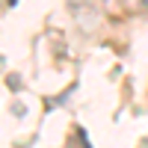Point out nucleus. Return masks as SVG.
Here are the masks:
<instances>
[{"label":"nucleus","instance_id":"f257e3e1","mask_svg":"<svg viewBox=\"0 0 148 148\" xmlns=\"http://www.w3.org/2000/svg\"><path fill=\"white\" fill-rule=\"evenodd\" d=\"M121 3H125V9H127V12H142V9H145L142 0H121Z\"/></svg>","mask_w":148,"mask_h":148},{"label":"nucleus","instance_id":"f03ea898","mask_svg":"<svg viewBox=\"0 0 148 148\" xmlns=\"http://www.w3.org/2000/svg\"><path fill=\"white\" fill-rule=\"evenodd\" d=\"M6 6H18V0H6Z\"/></svg>","mask_w":148,"mask_h":148}]
</instances>
